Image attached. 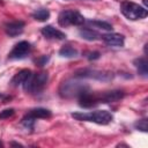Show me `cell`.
<instances>
[{"instance_id":"6da1fadb","label":"cell","mask_w":148,"mask_h":148,"mask_svg":"<svg viewBox=\"0 0 148 148\" xmlns=\"http://www.w3.org/2000/svg\"><path fill=\"white\" fill-rule=\"evenodd\" d=\"M125 96L123 90H110L101 94H92L90 91L79 97V105L82 108H91L101 103H113L120 101Z\"/></svg>"},{"instance_id":"7a4b0ae2","label":"cell","mask_w":148,"mask_h":148,"mask_svg":"<svg viewBox=\"0 0 148 148\" xmlns=\"http://www.w3.org/2000/svg\"><path fill=\"white\" fill-rule=\"evenodd\" d=\"M89 91V86L81 81L80 77L64 80L59 87V95L62 98H79L81 95Z\"/></svg>"},{"instance_id":"3957f363","label":"cell","mask_w":148,"mask_h":148,"mask_svg":"<svg viewBox=\"0 0 148 148\" xmlns=\"http://www.w3.org/2000/svg\"><path fill=\"white\" fill-rule=\"evenodd\" d=\"M72 117L79 121H89L98 125H108L113 119L112 113L106 110H97L90 112H73Z\"/></svg>"},{"instance_id":"277c9868","label":"cell","mask_w":148,"mask_h":148,"mask_svg":"<svg viewBox=\"0 0 148 148\" xmlns=\"http://www.w3.org/2000/svg\"><path fill=\"white\" fill-rule=\"evenodd\" d=\"M47 81H49V74L46 72L31 73L22 87L25 92L30 95H38L44 90Z\"/></svg>"},{"instance_id":"5b68a950","label":"cell","mask_w":148,"mask_h":148,"mask_svg":"<svg viewBox=\"0 0 148 148\" xmlns=\"http://www.w3.org/2000/svg\"><path fill=\"white\" fill-rule=\"evenodd\" d=\"M120 12L127 20H131V21L141 20L148 15L146 7H142L132 1H123L120 3Z\"/></svg>"},{"instance_id":"8992f818","label":"cell","mask_w":148,"mask_h":148,"mask_svg":"<svg viewBox=\"0 0 148 148\" xmlns=\"http://www.w3.org/2000/svg\"><path fill=\"white\" fill-rule=\"evenodd\" d=\"M86 22L84 16L73 9H67L62 10L58 15V23L61 27H71V25H82Z\"/></svg>"},{"instance_id":"52a82bcc","label":"cell","mask_w":148,"mask_h":148,"mask_svg":"<svg viewBox=\"0 0 148 148\" xmlns=\"http://www.w3.org/2000/svg\"><path fill=\"white\" fill-rule=\"evenodd\" d=\"M74 76L80 79H92L97 81H111L113 79V73L110 71H102L96 68H81L75 72Z\"/></svg>"},{"instance_id":"ba28073f","label":"cell","mask_w":148,"mask_h":148,"mask_svg":"<svg viewBox=\"0 0 148 148\" xmlns=\"http://www.w3.org/2000/svg\"><path fill=\"white\" fill-rule=\"evenodd\" d=\"M31 52V45L29 42L27 40H21L17 44L14 45V47L12 49V51L8 53V58L13 59V60H17V59H23L27 56H29V53Z\"/></svg>"},{"instance_id":"9c48e42d","label":"cell","mask_w":148,"mask_h":148,"mask_svg":"<svg viewBox=\"0 0 148 148\" xmlns=\"http://www.w3.org/2000/svg\"><path fill=\"white\" fill-rule=\"evenodd\" d=\"M40 32H42V35H43L45 38H47V39L62 40V39L66 38V35H65L61 30L56 29V28L52 27V25H45V27H43L42 30H40Z\"/></svg>"},{"instance_id":"30bf717a","label":"cell","mask_w":148,"mask_h":148,"mask_svg":"<svg viewBox=\"0 0 148 148\" xmlns=\"http://www.w3.org/2000/svg\"><path fill=\"white\" fill-rule=\"evenodd\" d=\"M24 25L23 21H12L5 24V31L9 37H16L23 32Z\"/></svg>"},{"instance_id":"8fae6325","label":"cell","mask_w":148,"mask_h":148,"mask_svg":"<svg viewBox=\"0 0 148 148\" xmlns=\"http://www.w3.org/2000/svg\"><path fill=\"white\" fill-rule=\"evenodd\" d=\"M103 42L109 45V46H123L125 43V37L124 35L120 34H116V32H111V34H105L103 36H101Z\"/></svg>"},{"instance_id":"7c38bea8","label":"cell","mask_w":148,"mask_h":148,"mask_svg":"<svg viewBox=\"0 0 148 148\" xmlns=\"http://www.w3.org/2000/svg\"><path fill=\"white\" fill-rule=\"evenodd\" d=\"M31 74L30 69H22L20 72H17L13 79L10 80V86L12 87H18V86H23V83L27 81V79L29 77V75Z\"/></svg>"},{"instance_id":"4fadbf2b","label":"cell","mask_w":148,"mask_h":148,"mask_svg":"<svg viewBox=\"0 0 148 148\" xmlns=\"http://www.w3.org/2000/svg\"><path fill=\"white\" fill-rule=\"evenodd\" d=\"M79 34H80V36L83 38V39H86V40H89V42H94V40H97V39H99V34L97 32V31H95L94 29H91L90 27L89 28H83V29H81L80 31H79Z\"/></svg>"},{"instance_id":"5bb4252c","label":"cell","mask_w":148,"mask_h":148,"mask_svg":"<svg viewBox=\"0 0 148 148\" xmlns=\"http://www.w3.org/2000/svg\"><path fill=\"white\" fill-rule=\"evenodd\" d=\"M134 66L135 68L138 69V73L140 75H142L143 77H147L148 75V64H147V60L145 57H141V58H138L134 60Z\"/></svg>"},{"instance_id":"9a60e30c","label":"cell","mask_w":148,"mask_h":148,"mask_svg":"<svg viewBox=\"0 0 148 148\" xmlns=\"http://www.w3.org/2000/svg\"><path fill=\"white\" fill-rule=\"evenodd\" d=\"M79 54V51L71 45H65L59 50V56L64 58H75Z\"/></svg>"},{"instance_id":"2e32d148","label":"cell","mask_w":148,"mask_h":148,"mask_svg":"<svg viewBox=\"0 0 148 148\" xmlns=\"http://www.w3.org/2000/svg\"><path fill=\"white\" fill-rule=\"evenodd\" d=\"M31 16H32L36 21L44 22V21L49 20V17H50V12H49V9H46V8H39V9H36V10L31 14Z\"/></svg>"},{"instance_id":"e0dca14e","label":"cell","mask_w":148,"mask_h":148,"mask_svg":"<svg viewBox=\"0 0 148 148\" xmlns=\"http://www.w3.org/2000/svg\"><path fill=\"white\" fill-rule=\"evenodd\" d=\"M89 27L96 28V29H102V30H112V24L105 22V21H99V20H90L87 22Z\"/></svg>"},{"instance_id":"ac0fdd59","label":"cell","mask_w":148,"mask_h":148,"mask_svg":"<svg viewBox=\"0 0 148 148\" xmlns=\"http://www.w3.org/2000/svg\"><path fill=\"white\" fill-rule=\"evenodd\" d=\"M29 113H30L32 117H35L36 120L39 119V118H50V117H51V111L47 110V109H44V108L32 109V110H30Z\"/></svg>"},{"instance_id":"d6986e66","label":"cell","mask_w":148,"mask_h":148,"mask_svg":"<svg viewBox=\"0 0 148 148\" xmlns=\"http://www.w3.org/2000/svg\"><path fill=\"white\" fill-rule=\"evenodd\" d=\"M35 121H36V118L32 117L30 113H27V114L22 118L21 125H22L24 128H27V130H32V128H34V125H35Z\"/></svg>"},{"instance_id":"ffe728a7","label":"cell","mask_w":148,"mask_h":148,"mask_svg":"<svg viewBox=\"0 0 148 148\" xmlns=\"http://www.w3.org/2000/svg\"><path fill=\"white\" fill-rule=\"evenodd\" d=\"M134 127L138 131L141 132H147V119H140L134 124Z\"/></svg>"},{"instance_id":"44dd1931","label":"cell","mask_w":148,"mask_h":148,"mask_svg":"<svg viewBox=\"0 0 148 148\" xmlns=\"http://www.w3.org/2000/svg\"><path fill=\"white\" fill-rule=\"evenodd\" d=\"M14 113H15L14 109H6V110L0 112V119H7V118L12 117Z\"/></svg>"},{"instance_id":"7402d4cb","label":"cell","mask_w":148,"mask_h":148,"mask_svg":"<svg viewBox=\"0 0 148 148\" xmlns=\"http://www.w3.org/2000/svg\"><path fill=\"white\" fill-rule=\"evenodd\" d=\"M47 60H49V57L43 56V57H40V58H38V59L36 60V64H37L38 66H44V65L47 62Z\"/></svg>"},{"instance_id":"603a6c76","label":"cell","mask_w":148,"mask_h":148,"mask_svg":"<svg viewBox=\"0 0 148 148\" xmlns=\"http://www.w3.org/2000/svg\"><path fill=\"white\" fill-rule=\"evenodd\" d=\"M87 58L89 59V60H95V59H98L99 58V53L98 52H89L88 53V56H87Z\"/></svg>"}]
</instances>
